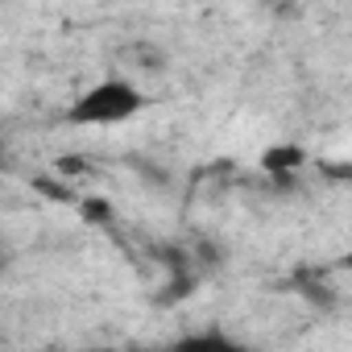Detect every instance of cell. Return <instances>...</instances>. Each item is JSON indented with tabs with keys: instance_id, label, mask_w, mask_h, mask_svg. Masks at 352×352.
I'll return each mask as SVG.
<instances>
[{
	"instance_id": "1",
	"label": "cell",
	"mask_w": 352,
	"mask_h": 352,
	"mask_svg": "<svg viewBox=\"0 0 352 352\" xmlns=\"http://www.w3.org/2000/svg\"><path fill=\"white\" fill-rule=\"evenodd\" d=\"M145 108H149V96H145L133 79L112 75V79L91 83V87L67 108V120L79 124V129H112V124L137 120Z\"/></svg>"
},
{
	"instance_id": "2",
	"label": "cell",
	"mask_w": 352,
	"mask_h": 352,
	"mask_svg": "<svg viewBox=\"0 0 352 352\" xmlns=\"http://www.w3.org/2000/svg\"><path fill=\"white\" fill-rule=\"evenodd\" d=\"M261 166H265L270 174H290V170L307 166V149H302V145H270V149L261 153Z\"/></svg>"
},
{
	"instance_id": "3",
	"label": "cell",
	"mask_w": 352,
	"mask_h": 352,
	"mask_svg": "<svg viewBox=\"0 0 352 352\" xmlns=\"http://www.w3.org/2000/svg\"><path fill=\"white\" fill-rule=\"evenodd\" d=\"M38 195H46V199H54V204H75V191H71V183H63L58 174L50 179V174H38V179L30 183Z\"/></svg>"
},
{
	"instance_id": "4",
	"label": "cell",
	"mask_w": 352,
	"mask_h": 352,
	"mask_svg": "<svg viewBox=\"0 0 352 352\" xmlns=\"http://www.w3.org/2000/svg\"><path fill=\"white\" fill-rule=\"evenodd\" d=\"M79 212H83V220H87V224H108V216H112V204H108V199H96V195H87V199H79Z\"/></svg>"
},
{
	"instance_id": "5",
	"label": "cell",
	"mask_w": 352,
	"mask_h": 352,
	"mask_svg": "<svg viewBox=\"0 0 352 352\" xmlns=\"http://www.w3.org/2000/svg\"><path fill=\"white\" fill-rule=\"evenodd\" d=\"M5 270H9V253H5V249H0V274H5Z\"/></svg>"
},
{
	"instance_id": "6",
	"label": "cell",
	"mask_w": 352,
	"mask_h": 352,
	"mask_svg": "<svg viewBox=\"0 0 352 352\" xmlns=\"http://www.w3.org/2000/svg\"><path fill=\"white\" fill-rule=\"evenodd\" d=\"M0 166H5V145H0Z\"/></svg>"
}]
</instances>
